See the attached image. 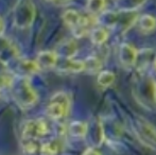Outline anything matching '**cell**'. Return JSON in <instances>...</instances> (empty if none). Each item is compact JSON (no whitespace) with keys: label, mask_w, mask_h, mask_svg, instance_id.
I'll return each instance as SVG.
<instances>
[{"label":"cell","mask_w":156,"mask_h":155,"mask_svg":"<svg viewBox=\"0 0 156 155\" xmlns=\"http://www.w3.org/2000/svg\"><path fill=\"white\" fill-rule=\"evenodd\" d=\"M68 132L72 137H84L87 133V124L82 121H72L68 126Z\"/></svg>","instance_id":"obj_11"},{"label":"cell","mask_w":156,"mask_h":155,"mask_svg":"<svg viewBox=\"0 0 156 155\" xmlns=\"http://www.w3.org/2000/svg\"><path fill=\"white\" fill-rule=\"evenodd\" d=\"M58 53L52 51H43L37 55L36 62L41 69L53 68L58 63Z\"/></svg>","instance_id":"obj_8"},{"label":"cell","mask_w":156,"mask_h":155,"mask_svg":"<svg viewBox=\"0 0 156 155\" xmlns=\"http://www.w3.org/2000/svg\"><path fill=\"white\" fill-rule=\"evenodd\" d=\"M23 148L27 154H34L38 150V145L35 140H23Z\"/></svg>","instance_id":"obj_22"},{"label":"cell","mask_w":156,"mask_h":155,"mask_svg":"<svg viewBox=\"0 0 156 155\" xmlns=\"http://www.w3.org/2000/svg\"><path fill=\"white\" fill-rule=\"evenodd\" d=\"M19 69L23 73H27V75H34L38 70H41L36 61H30V60L21 61L19 63Z\"/></svg>","instance_id":"obj_13"},{"label":"cell","mask_w":156,"mask_h":155,"mask_svg":"<svg viewBox=\"0 0 156 155\" xmlns=\"http://www.w3.org/2000/svg\"><path fill=\"white\" fill-rule=\"evenodd\" d=\"M3 29H4V25H3V19H1V34H3Z\"/></svg>","instance_id":"obj_25"},{"label":"cell","mask_w":156,"mask_h":155,"mask_svg":"<svg viewBox=\"0 0 156 155\" xmlns=\"http://www.w3.org/2000/svg\"><path fill=\"white\" fill-rule=\"evenodd\" d=\"M63 18L65 23L72 30V32L76 37H81L86 33L87 28H88V18L81 16L76 11H66L64 13Z\"/></svg>","instance_id":"obj_4"},{"label":"cell","mask_w":156,"mask_h":155,"mask_svg":"<svg viewBox=\"0 0 156 155\" xmlns=\"http://www.w3.org/2000/svg\"><path fill=\"white\" fill-rule=\"evenodd\" d=\"M105 0H87L86 9L91 14H99L102 13L105 8Z\"/></svg>","instance_id":"obj_17"},{"label":"cell","mask_w":156,"mask_h":155,"mask_svg":"<svg viewBox=\"0 0 156 155\" xmlns=\"http://www.w3.org/2000/svg\"><path fill=\"white\" fill-rule=\"evenodd\" d=\"M84 62H85V70L93 73L100 70L101 66H102L101 61L98 58H96V56H89Z\"/></svg>","instance_id":"obj_19"},{"label":"cell","mask_w":156,"mask_h":155,"mask_svg":"<svg viewBox=\"0 0 156 155\" xmlns=\"http://www.w3.org/2000/svg\"><path fill=\"white\" fill-rule=\"evenodd\" d=\"M34 5L30 0H20L15 8L14 21L18 28H28L34 19Z\"/></svg>","instance_id":"obj_3"},{"label":"cell","mask_w":156,"mask_h":155,"mask_svg":"<svg viewBox=\"0 0 156 155\" xmlns=\"http://www.w3.org/2000/svg\"><path fill=\"white\" fill-rule=\"evenodd\" d=\"M107 37H108V33L102 27L96 28L91 32V41L96 45H101V44L105 43Z\"/></svg>","instance_id":"obj_14"},{"label":"cell","mask_w":156,"mask_h":155,"mask_svg":"<svg viewBox=\"0 0 156 155\" xmlns=\"http://www.w3.org/2000/svg\"><path fill=\"white\" fill-rule=\"evenodd\" d=\"M41 155H56L58 152V146L55 143H45L41 146L39 148Z\"/></svg>","instance_id":"obj_20"},{"label":"cell","mask_w":156,"mask_h":155,"mask_svg":"<svg viewBox=\"0 0 156 155\" xmlns=\"http://www.w3.org/2000/svg\"><path fill=\"white\" fill-rule=\"evenodd\" d=\"M82 155H101V154L96 149H94V148H88L87 150H85L84 153Z\"/></svg>","instance_id":"obj_23"},{"label":"cell","mask_w":156,"mask_h":155,"mask_svg":"<svg viewBox=\"0 0 156 155\" xmlns=\"http://www.w3.org/2000/svg\"><path fill=\"white\" fill-rule=\"evenodd\" d=\"M140 29L144 32H150L155 29L156 27V19L151 15H144L139 19Z\"/></svg>","instance_id":"obj_16"},{"label":"cell","mask_w":156,"mask_h":155,"mask_svg":"<svg viewBox=\"0 0 156 155\" xmlns=\"http://www.w3.org/2000/svg\"><path fill=\"white\" fill-rule=\"evenodd\" d=\"M144 1L146 0H118L117 6L119 11L133 12L136 9L139 8L141 4H144Z\"/></svg>","instance_id":"obj_12"},{"label":"cell","mask_w":156,"mask_h":155,"mask_svg":"<svg viewBox=\"0 0 156 155\" xmlns=\"http://www.w3.org/2000/svg\"><path fill=\"white\" fill-rule=\"evenodd\" d=\"M71 0H54L53 3L58 4V5H65V4L69 3Z\"/></svg>","instance_id":"obj_24"},{"label":"cell","mask_w":156,"mask_h":155,"mask_svg":"<svg viewBox=\"0 0 156 155\" xmlns=\"http://www.w3.org/2000/svg\"><path fill=\"white\" fill-rule=\"evenodd\" d=\"M13 93L14 99L19 106L28 108L34 105L37 101V93L30 84V81L27 78H23L18 82H15L13 85Z\"/></svg>","instance_id":"obj_1"},{"label":"cell","mask_w":156,"mask_h":155,"mask_svg":"<svg viewBox=\"0 0 156 155\" xmlns=\"http://www.w3.org/2000/svg\"><path fill=\"white\" fill-rule=\"evenodd\" d=\"M47 1H52V2H53V1H54V0H47Z\"/></svg>","instance_id":"obj_27"},{"label":"cell","mask_w":156,"mask_h":155,"mask_svg":"<svg viewBox=\"0 0 156 155\" xmlns=\"http://www.w3.org/2000/svg\"><path fill=\"white\" fill-rule=\"evenodd\" d=\"M49 132L47 122L44 119L28 120L21 132L23 140H35L36 138L45 136Z\"/></svg>","instance_id":"obj_5"},{"label":"cell","mask_w":156,"mask_h":155,"mask_svg":"<svg viewBox=\"0 0 156 155\" xmlns=\"http://www.w3.org/2000/svg\"><path fill=\"white\" fill-rule=\"evenodd\" d=\"M70 107L69 98L66 93H58L51 98L47 107V115L53 120H60L68 114Z\"/></svg>","instance_id":"obj_2"},{"label":"cell","mask_w":156,"mask_h":155,"mask_svg":"<svg viewBox=\"0 0 156 155\" xmlns=\"http://www.w3.org/2000/svg\"><path fill=\"white\" fill-rule=\"evenodd\" d=\"M76 45L74 44L73 41H66L61 44L58 47L56 53L58 56H62L64 58H72L76 53Z\"/></svg>","instance_id":"obj_9"},{"label":"cell","mask_w":156,"mask_h":155,"mask_svg":"<svg viewBox=\"0 0 156 155\" xmlns=\"http://www.w3.org/2000/svg\"><path fill=\"white\" fill-rule=\"evenodd\" d=\"M137 50L129 44H123L119 49V60L124 67H132L137 61Z\"/></svg>","instance_id":"obj_6"},{"label":"cell","mask_w":156,"mask_h":155,"mask_svg":"<svg viewBox=\"0 0 156 155\" xmlns=\"http://www.w3.org/2000/svg\"><path fill=\"white\" fill-rule=\"evenodd\" d=\"M137 126L139 134L144 137V140L156 145V128L144 119H140L137 121Z\"/></svg>","instance_id":"obj_7"},{"label":"cell","mask_w":156,"mask_h":155,"mask_svg":"<svg viewBox=\"0 0 156 155\" xmlns=\"http://www.w3.org/2000/svg\"><path fill=\"white\" fill-rule=\"evenodd\" d=\"M114 81H115V75H114L112 71H108V70L101 71L98 77L99 85H101V86H103V87L111 86L114 83Z\"/></svg>","instance_id":"obj_18"},{"label":"cell","mask_w":156,"mask_h":155,"mask_svg":"<svg viewBox=\"0 0 156 155\" xmlns=\"http://www.w3.org/2000/svg\"><path fill=\"white\" fill-rule=\"evenodd\" d=\"M63 69L67 71H71V72H80V71L85 70V62L67 58V62L64 64Z\"/></svg>","instance_id":"obj_15"},{"label":"cell","mask_w":156,"mask_h":155,"mask_svg":"<svg viewBox=\"0 0 156 155\" xmlns=\"http://www.w3.org/2000/svg\"><path fill=\"white\" fill-rule=\"evenodd\" d=\"M119 21V12L114 11H106L102 12V14L99 17V23L106 28H115Z\"/></svg>","instance_id":"obj_10"},{"label":"cell","mask_w":156,"mask_h":155,"mask_svg":"<svg viewBox=\"0 0 156 155\" xmlns=\"http://www.w3.org/2000/svg\"><path fill=\"white\" fill-rule=\"evenodd\" d=\"M154 66H155V69H156V60H155V62H154Z\"/></svg>","instance_id":"obj_26"},{"label":"cell","mask_w":156,"mask_h":155,"mask_svg":"<svg viewBox=\"0 0 156 155\" xmlns=\"http://www.w3.org/2000/svg\"><path fill=\"white\" fill-rule=\"evenodd\" d=\"M15 84V79L14 76L10 72L9 70L4 71L2 69L1 71V88H11L13 87V85Z\"/></svg>","instance_id":"obj_21"}]
</instances>
